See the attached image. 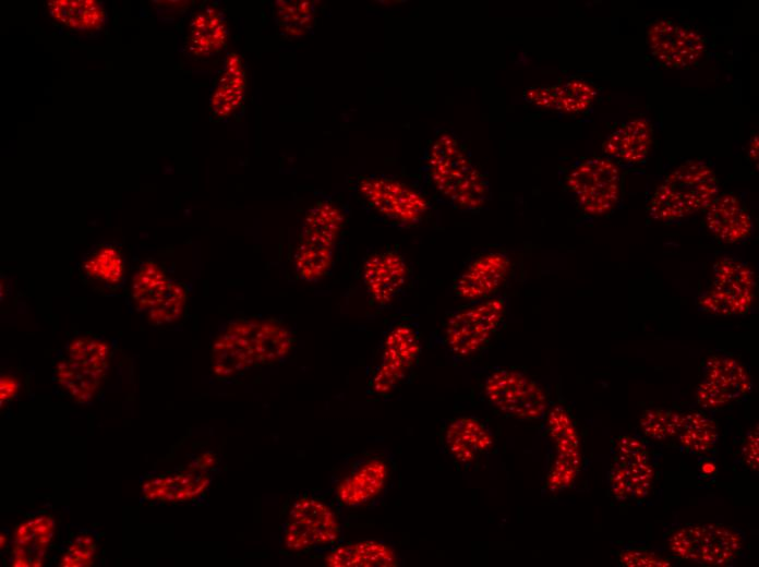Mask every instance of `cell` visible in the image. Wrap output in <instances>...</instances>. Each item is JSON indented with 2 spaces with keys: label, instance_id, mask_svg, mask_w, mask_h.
I'll list each match as a JSON object with an SVG mask.
<instances>
[{
  "label": "cell",
  "instance_id": "obj_9",
  "mask_svg": "<svg viewBox=\"0 0 759 567\" xmlns=\"http://www.w3.org/2000/svg\"><path fill=\"white\" fill-rule=\"evenodd\" d=\"M566 186L582 212L601 216L611 212L619 200L621 171L609 158H590L569 171Z\"/></svg>",
  "mask_w": 759,
  "mask_h": 567
},
{
  "label": "cell",
  "instance_id": "obj_24",
  "mask_svg": "<svg viewBox=\"0 0 759 567\" xmlns=\"http://www.w3.org/2000/svg\"><path fill=\"white\" fill-rule=\"evenodd\" d=\"M228 40L225 15L216 8L207 7L192 19L186 38V49L195 57H209L224 49Z\"/></svg>",
  "mask_w": 759,
  "mask_h": 567
},
{
  "label": "cell",
  "instance_id": "obj_37",
  "mask_svg": "<svg viewBox=\"0 0 759 567\" xmlns=\"http://www.w3.org/2000/svg\"><path fill=\"white\" fill-rule=\"evenodd\" d=\"M617 562L627 567H672L680 563V559L671 555L662 556L647 547H628L618 552Z\"/></svg>",
  "mask_w": 759,
  "mask_h": 567
},
{
  "label": "cell",
  "instance_id": "obj_22",
  "mask_svg": "<svg viewBox=\"0 0 759 567\" xmlns=\"http://www.w3.org/2000/svg\"><path fill=\"white\" fill-rule=\"evenodd\" d=\"M53 535L55 520L51 516L39 515L20 523L11 550L12 566H41Z\"/></svg>",
  "mask_w": 759,
  "mask_h": 567
},
{
  "label": "cell",
  "instance_id": "obj_35",
  "mask_svg": "<svg viewBox=\"0 0 759 567\" xmlns=\"http://www.w3.org/2000/svg\"><path fill=\"white\" fill-rule=\"evenodd\" d=\"M186 292L182 285L170 282V287L162 300L147 311V321L154 326L169 324L178 321L183 313Z\"/></svg>",
  "mask_w": 759,
  "mask_h": 567
},
{
  "label": "cell",
  "instance_id": "obj_11",
  "mask_svg": "<svg viewBox=\"0 0 759 567\" xmlns=\"http://www.w3.org/2000/svg\"><path fill=\"white\" fill-rule=\"evenodd\" d=\"M336 512L325 502L310 496L296 500L284 529V545L290 552H302L335 544L340 538Z\"/></svg>",
  "mask_w": 759,
  "mask_h": 567
},
{
  "label": "cell",
  "instance_id": "obj_16",
  "mask_svg": "<svg viewBox=\"0 0 759 567\" xmlns=\"http://www.w3.org/2000/svg\"><path fill=\"white\" fill-rule=\"evenodd\" d=\"M510 269V260L503 252L481 253L463 266L454 279L455 294L466 301H479L495 295Z\"/></svg>",
  "mask_w": 759,
  "mask_h": 567
},
{
  "label": "cell",
  "instance_id": "obj_8",
  "mask_svg": "<svg viewBox=\"0 0 759 567\" xmlns=\"http://www.w3.org/2000/svg\"><path fill=\"white\" fill-rule=\"evenodd\" d=\"M755 291L752 269L745 262L726 256L714 263L712 284L699 295L697 305L715 315H743L749 311Z\"/></svg>",
  "mask_w": 759,
  "mask_h": 567
},
{
  "label": "cell",
  "instance_id": "obj_40",
  "mask_svg": "<svg viewBox=\"0 0 759 567\" xmlns=\"http://www.w3.org/2000/svg\"><path fill=\"white\" fill-rule=\"evenodd\" d=\"M609 483L616 499H631V490L625 470L618 466H612L609 472Z\"/></svg>",
  "mask_w": 759,
  "mask_h": 567
},
{
  "label": "cell",
  "instance_id": "obj_43",
  "mask_svg": "<svg viewBox=\"0 0 759 567\" xmlns=\"http://www.w3.org/2000/svg\"><path fill=\"white\" fill-rule=\"evenodd\" d=\"M215 463V455H213L212 453H205L195 458L189 467L207 471L208 469L213 468Z\"/></svg>",
  "mask_w": 759,
  "mask_h": 567
},
{
  "label": "cell",
  "instance_id": "obj_32",
  "mask_svg": "<svg viewBox=\"0 0 759 567\" xmlns=\"http://www.w3.org/2000/svg\"><path fill=\"white\" fill-rule=\"evenodd\" d=\"M85 273L108 285H119L123 278L124 264L117 248L105 245L83 265Z\"/></svg>",
  "mask_w": 759,
  "mask_h": 567
},
{
  "label": "cell",
  "instance_id": "obj_1",
  "mask_svg": "<svg viewBox=\"0 0 759 567\" xmlns=\"http://www.w3.org/2000/svg\"><path fill=\"white\" fill-rule=\"evenodd\" d=\"M425 169L438 195L463 212L481 209L490 198V183L459 141L439 134L429 148Z\"/></svg>",
  "mask_w": 759,
  "mask_h": 567
},
{
  "label": "cell",
  "instance_id": "obj_3",
  "mask_svg": "<svg viewBox=\"0 0 759 567\" xmlns=\"http://www.w3.org/2000/svg\"><path fill=\"white\" fill-rule=\"evenodd\" d=\"M714 171L700 160H687L668 172L648 203V214L661 221L683 219L706 209L718 196Z\"/></svg>",
  "mask_w": 759,
  "mask_h": 567
},
{
  "label": "cell",
  "instance_id": "obj_39",
  "mask_svg": "<svg viewBox=\"0 0 759 567\" xmlns=\"http://www.w3.org/2000/svg\"><path fill=\"white\" fill-rule=\"evenodd\" d=\"M647 451L646 445L632 436H619L615 443L614 466L623 467Z\"/></svg>",
  "mask_w": 759,
  "mask_h": 567
},
{
  "label": "cell",
  "instance_id": "obj_42",
  "mask_svg": "<svg viewBox=\"0 0 759 567\" xmlns=\"http://www.w3.org/2000/svg\"><path fill=\"white\" fill-rule=\"evenodd\" d=\"M20 388V383L19 381L11 376V375H1L0 377V402L1 406L3 402L5 403L7 401L13 399Z\"/></svg>",
  "mask_w": 759,
  "mask_h": 567
},
{
  "label": "cell",
  "instance_id": "obj_41",
  "mask_svg": "<svg viewBox=\"0 0 759 567\" xmlns=\"http://www.w3.org/2000/svg\"><path fill=\"white\" fill-rule=\"evenodd\" d=\"M758 425H756V429L754 427L747 433L744 445L742 447L743 459L745 463L754 471L758 470Z\"/></svg>",
  "mask_w": 759,
  "mask_h": 567
},
{
  "label": "cell",
  "instance_id": "obj_31",
  "mask_svg": "<svg viewBox=\"0 0 759 567\" xmlns=\"http://www.w3.org/2000/svg\"><path fill=\"white\" fill-rule=\"evenodd\" d=\"M552 108L576 113L585 111L597 97L595 88L586 81L571 80L550 87Z\"/></svg>",
  "mask_w": 759,
  "mask_h": 567
},
{
  "label": "cell",
  "instance_id": "obj_34",
  "mask_svg": "<svg viewBox=\"0 0 759 567\" xmlns=\"http://www.w3.org/2000/svg\"><path fill=\"white\" fill-rule=\"evenodd\" d=\"M683 413L672 409H648L640 418L643 434L651 439L663 441L677 436Z\"/></svg>",
  "mask_w": 759,
  "mask_h": 567
},
{
  "label": "cell",
  "instance_id": "obj_38",
  "mask_svg": "<svg viewBox=\"0 0 759 567\" xmlns=\"http://www.w3.org/2000/svg\"><path fill=\"white\" fill-rule=\"evenodd\" d=\"M96 542L88 533L77 534L62 554L59 566L87 567L94 563Z\"/></svg>",
  "mask_w": 759,
  "mask_h": 567
},
{
  "label": "cell",
  "instance_id": "obj_10",
  "mask_svg": "<svg viewBox=\"0 0 759 567\" xmlns=\"http://www.w3.org/2000/svg\"><path fill=\"white\" fill-rule=\"evenodd\" d=\"M487 401L507 417L538 420L547 409L544 389L521 371L497 369L484 382Z\"/></svg>",
  "mask_w": 759,
  "mask_h": 567
},
{
  "label": "cell",
  "instance_id": "obj_7",
  "mask_svg": "<svg viewBox=\"0 0 759 567\" xmlns=\"http://www.w3.org/2000/svg\"><path fill=\"white\" fill-rule=\"evenodd\" d=\"M342 219L341 212L329 202L308 212L296 252L297 268L305 280L317 279L328 269Z\"/></svg>",
  "mask_w": 759,
  "mask_h": 567
},
{
  "label": "cell",
  "instance_id": "obj_23",
  "mask_svg": "<svg viewBox=\"0 0 759 567\" xmlns=\"http://www.w3.org/2000/svg\"><path fill=\"white\" fill-rule=\"evenodd\" d=\"M652 126L648 120L635 119L621 124L602 144L607 157L626 162H641L652 144Z\"/></svg>",
  "mask_w": 759,
  "mask_h": 567
},
{
  "label": "cell",
  "instance_id": "obj_21",
  "mask_svg": "<svg viewBox=\"0 0 759 567\" xmlns=\"http://www.w3.org/2000/svg\"><path fill=\"white\" fill-rule=\"evenodd\" d=\"M210 483L207 471L188 467L185 470L152 478L142 484L147 500L183 503L203 494Z\"/></svg>",
  "mask_w": 759,
  "mask_h": 567
},
{
  "label": "cell",
  "instance_id": "obj_18",
  "mask_svg": "<svg viewBox=\"0 0 759 567\" xmlns=\"http://www.w3.org/2000/svg\"><path fill=\"white\" fill-rule=\"evenodd\" d=\"M706 226L718 240L730 244L748 239L752 232L748 209L731 193L718 195L706 208Z\"/></svg>",
  "mask_w": 759,
  "mask_h": 567
},
{
  "label": "cell",
  "instance_id": "obj_2",
  "mask_svg": "<svg viewBox=\"0 0 759 567\" xmlns=\"http://www.w3.org/2000/svg\"><path fill=\"white\" fill-rule=\"evenodd\" d=\"M290 347V334L278 324L238 321L213 342L212 370L219 377H230L254 365L280 360Z\"/></svg>",
  "mask_w": 759,
  "mask_h": 567
},
{
  "label": "cell",
  "instance_id": "obj_6",
  "mask_svg": "<svg viewBox=\"0 0 759 567\" xmlns=\"http://www.w3.org/2000/svg\"><path fill=\"white\" fill-rule=\"evenodd\" d=\"M110 365V348L92 336L74 338L55 371L58 385L76 402L87 403L98 394Z\"/></svg>",
  "mask_w": 759,
  "mask_h": 567
},
{
  "label": "cell",
  "instance_id": "obj_33",
  "mask_svg": "<svg viewBox=\"0 0 759 567\" xmlns=\"http://www.w3.org/2000/svg\"><path fill=\"white\" fill-rule=\"evenodd\" d=\"M276 17L281 29L290 35H302L314 19L315 4L312 1H277Z\"/></svg>",
  "mask_w": 759,
  "mask_h": 567
},
{
  "label": "cell",
  "instance_id": "obj_5",
  "mask_svg": "<svg viewBox=\"0 0 759 567\" xmlns=\"http://www.w3.org/2000/svg\"><path fill=\"white\" fill-rule=\"evenodd\" d=\"M744 533L731 526L707 522L689 523L673 530L667 547L678 559L703 566H727L740 555Z\"/></svg>",
  "mask_w": 759,
  "mask_h": 567
},
{
  "label": "cell",
  "instance_id": "obj_15",
  "mask_svg": "<svg viewBox=\"0 0 759 567\" xmlns=\"http://www.w3.org/2000/svg\"><path fill=\"white\" fill-rule=\"evenodd\" d=\"M420 338L410 324L396 325L386 336L381 362L371 382L377 394L393 390L407 375L420 354Z\"/></svg>",
  "mask_w": 759,
  "mask_h": 567
},
{
  "label": "cell",
  "instance_id": "obj_20",
  "mask_svg": "<svg viewBox=\"0 0 759 567\" xmlns=\"http://www.w3.org/2000/svg\"><path fill=\"white\" fill-rule=\"evenodd\" d=\"M388 479V466L381 458L359 462L336 486V496L347 507H359L378 496Z\"/></svg>",
  "mask_w": 759,
  "mask_h": 567
},
{
  "label": "cell",
  "instance_id": "obj_36",
  "mask_svg": "<svg viewBox=\"0 0 759 567\" xmlns=\"http://www.w3.org/2000/svg\"><path fill=\"white\" fill-rule=\"evenodd\" d=\"M627 475L631 490V499H643L653 483L654 468L650 462V454L647 450L636 460L622 467Z\"/></svg>",
  "mask_w": 759,
  "mask_h": 567
},
{
  "label": "cell",
  "instance_id": "obj_29",
  "mask_svg": "<svg viewBox=\"0 0 759 567\" xmlns=\"http://www.w3.org/2000/svg\"><path fill=\"white\" fill-rule=\"evenodd\" d=\"M169 287L170 281L159 265L146 261L133 276L132 299L138 310L149 311L162 300Z\"/></svg>",
  "mask_w": 759,
  "mask_h": 567
},
{
  "label": "cell",
  "instance_id": "obj_30",
  "mask_svg": "<svg viewBox=\"0 0 759 567\" xmlns=\"http://www.w3.org/2000/svg\"><path fill=\"white\" fill-rule=\"evenodd\" d=\"M677 437L686 450L703 454L710 451L718 441V424L700 411L683 413Z\"/></svg>",
  "mask_w": 759,
  "mask_h": 567
},
{
  "label": "cell",
  "instance_id": "obj_26",
  "mask_svg": "<svg viewBox=\"0 0 759 567\" xmlns=\"http://www.w3.org/2000/svg\"><path fill=\"white\" fill-rule=\"evenodd\" d=\"M245 72L239 55L227 56L225 68L210 97V110L215 118L221 119L236 111L243 101Z\"/></svg>",
  "mask_w": 759,
  "mask_h": 567
},
{
  "label": "cell",
  "instance_id": "obj_12",
  "mask_svg": "<svg viewBox=\"0 0 759 567\" xmlns=\"http://www.w3.org/2000/svg\"><path fill=\"white\" fill-rule=\"evenodd\" d=\"M358 189L371 207L400 226L420 222L430 207L429 201L421 193L387 177L362 178Z\"/></svg>",
  "mask_w": 759,
  "mask_h": 567
},
{
  "label": "cell",
  "instance_id": "obj_17",
  "mask_svg": "<svg viewBox=\"0 0 759 567\" xmlns=\"http://www.w3.org/2000/svg\"><path fill=\"white\" fill-rule=\"evenodd\" d=\"M443 441L450 457L463 466L473 463L494 446L487 426L478 418L468 415L451 419L445 426Z\"/></svg>",
  "mask_w": 759,
  "mask_h": 567
},
{
  "label": "cell",
  "instance_id": "obj_27",
  "mask_svg": "<svg viewBox=\"0 0 759 567\" xmlns=\"http://www.w3.org/2000/svg\"><path fill=\"white\" fill-rule=\"evenodd\" d=\"M47 8L57 23L79 32L97 31L106 22V11L96 0H52Z\"/></svg>",
  "mask_w": 759,
  "mask_h": 567
},
{
  "label": "cell",
  "instance_id": "obj_45",
  "mask_svg": "<svg viewBox=\"0 0 759 567\" xmlns=\"http://www.w3.org/2000/svg\"><path fill=\"white\" fill-rule=\"evenodd\" d=\"M758 144H759L758 136L755 134L750 141V144H749L748 155L751 158V160H754L756 162L758 160V146H759Z\"/></svg>",
  "mask_w": 759,
  "mask_h": 567
},
{
  "label": "cell",
  "instance_id": "obj_4",
  "mask_svg": "<svg viewBox=\"0 0 759 567\" xmlns=\"http://www.w3.org/2000/svg\"><path fill=\"white\" fill-rule=\"evenodd\" d=\"M506 300L493 295L469 302L446 321L442 341L446 350L457 359H468L482 351L503 326Z\"/></svg>",
  "mask_w": 759,
  "mask_h": 567
},
{
  "label": "cell",
  "instance_id": "obj_19",
  "mask_svg": "<svg viewBox=\"0 0 759 567\" xmlns=\"http://www.w3.org/2000/svg\"><path fill=\"white\" fill-rule=\"evenodd\" d=\"M408 268L403 257L396 252L377 253L369 257L363 267V280L373 301L390 303L406 284Z\"/></svg>",
  "mask_w": 759,
  "mask_h": 567
},
{
  "label": "cell",
  "instance_id": "obj_28",
  "mask_svg": "<svg viewBox=\"0 0 759 567\" xmlns=\"http://www.w3.org/2000/svg\"><path fill=\"white\" fill-rule=\"evenodd\" d=\"M547 427L554 442L555 461L565 462L580 469V441L575 424L563 406H555L547 414Z\"/></svg>",
  "mask_w": 759,
  "mask_h": 567
},
{
  "label": "cell",
  "instance_id": "obj_14",
  "mask_svg": "<svg viewBox=\"0 0 759 567\" xmlns=\"http://www.w3.org/2000/svg\"><path fill=\"white\" fill-rule=\"evenodd\" d=\"M703 379L697 388V402L706 409H715L746 397L751 390V378L746 367L727 355L709 358L702 369Z\"/></svg>",
  "mask_w": 759,
  "mask_h": 567
},
{
  "label": "cell",
  "instance_id": "obj_44",
  "mask_svg": "<svg viewBox=\"0 0 759 567\" xmlns=\"http://www.w3.org/2000/svg\"><path fill=\"white\" fill-rule=\"evenodd\" d=\"M698 467H699L700 472L702 474H706V475H711L716 470L715 463L709 459L699 460Z\"/></svg>",
  "mask_w": 759,
  "mask_h": 567
},
{
  "label": "cell",
  "instance_id": "obj_25",
  "mask_svg": "<svg viewBox=\"0 0 759 567\" xmlns=\"http://www.w3.org/2000/svg\"><path fill=\"white\" fill-rule=\"evenodd\" d=\"M332 567H393L398 565L395 551L387 544L369 540L342 544L324 558Z\"/></svg>",
  "mask_w": 759,
  "mask_h": 567
},
{
  "label": "cell",
  "instance_id": "obj_13",
  "mask_svg": "<svg viewBox=\"0 0 759 567\" xmlns=\"http://www.w3.org/2000/svg\"><path fill=\"white\" fill-rule=\"evenodd\" d=\"M647 44L653 58L670 69H689L698 64L707 51V40L696 28L667 19L651 23Z\"/></svg>",
  "mask_w": 759,
  "mask_h": 567
}]
</instances>
